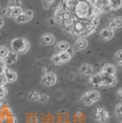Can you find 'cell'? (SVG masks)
<instances>
[{
	"label": "cell",
	"mask_w": 122,
	"mask_h": 123,
	"mask_svg": "<svg viewBox=\"0 0 122 123\" xmlns=\"http://www.w3.org/2000/svg\"><path fill=\"white\" fill-rule=\"evenodd\" d=\"M66 52L68 53V54H69V55H70V57H71V58L73 56V55H74V50H73V48H71V47H70V48L67 50Z\"/></svg>",
	"instance_id": "cell-36"
},
{
	"label": "cell",
	"mask_w": 122,
	"mask_h": 123,
	"mask_svg": "<svg viewBox=\"0 0 122 123\" xmlns=\"http://www.w3.org/2000/svg\"><path fill=\"white\" fill-rule=\"evenodd\" d=\"M4 24H5V20H4V18H3L2 17H0V30L4 27Z\"/></svg>",
	"instance_id": "cell-37"
},
{
	"label": "cell",
	"mask_w": 122,
	"mask_h": 123,
	"mask_svg": "<svg viewBox=\"0 0 122 123\" xmlns=\"http://www.w3.org/2000/svg\"><path fill=\"white\" fill-rule=\"evenodd\" d=\"M121 17L120 16H118V17H117V18H115L113 20H112V22L116 25V27H117V29H120L121 28V24H122V20H121Z\"/></svg>",
	"instance_id": "cell-26"
},
{
	"label": "cell",
	"mask_w": 122,
	"mask_h": 123,
	"mask_svg": "<svg viewBox=\"0 0 122 123\" xmlns=\"http://www.w3.org/2000/svg\"><path fill=\"white\" fill-rule=\"evenodd\" d=\"M89 83L93 85L94 86L100 87L102 86V80L100 73L99 74H92L90 78H89Z\"/></svg>",
	"instance_id": "cell-13"
},
{
	"label": "cell",
	"mask_w": 122,
	"mask_h": 123,
	"mask_svg": "<svg viewBox=\"0 0 122 123\" xmlns=\"http://www.w3.org/2000/svg\"><path fill=\"white\" fill-rule=\"evenodd\" d=\"M93 9L94 7L92 8L91 6L88 5L85 0H79L75 6V13L81 18L93 17Z\"/></svg>",
	"instance_id": "cell-2"
},
{
	"label": "cell",
	"mask_w": 122,
	"mask_h": 123,
	"mask_svg": "<svg viewBox=\"0 0 122 123\" xmlns=\"http://www.w3.org/2000/svg\"><path fill=\"white\" fill-rule=\"evenodd\" d=\"M95 118L97 122L107 123L109 119V113L104 108H97L95 110Z\"/></svg>",
	"instance_id": "cell-3"
},
{
	"label": "cell",
	"mask_w": 122,
	"mask_h": 123,
	"mask_svg": "<svg viewBox=\"0 0 122 123\" xmlns=\"http://www.w3.org/2000/svg\"><path fill=\"white\" fill-rule=\"evenodd\" d=\"M18 60V53H16L14 51H9L8 54L4 58V61H5L6 64V65H11V64H15L16 62Z\"/></svg>",
	"instance_id": "cell-8"
},
{
	"label": "cell",
	"mask_w": 122,
	"mask_h": 123,
	"mask_svg": "<svg viewBox=\"0 0 122 123\" xmlns=\"http://www.w3.org/2000/svg\"><path fill=\"white\" fill-rule=\"evenodd\" d=\"M108 6L110 7V9L113 10H117L121 7L122 6V1L121 0H109Z\"/></svg>",
	"instance_id": "cell-17"
},
{
	"label": "cell",
	"mask_w": 122,
	"mask_h": 123,
	"mask_svg": "<svg viewBox=\"0 0 122 123\" xmlns=\"http://www.w3.org/2000/svg\"><path fill=\"white\" fill-rule=\"evenodd\" d=\"M41 43L43 45H46V46H50V45H52L54 44L55 42V38L54 36L51 34V33H44L41 38Z\"/></svg>",
	"instance_id": "cell-7"
},
{
	"label": "cell",
	"mask_w": 122,
	"mask_h": 123,
	"mask_svg": "<svg viewBox=\"0 0 122 123\" xmlns=\"http://www.w3.org/2000/svg\"><path fill=\"white\" fill-rule=\"evenodd\" d=\"M21 14H23V10H22V8H21V6L19 7H12V9H11V15L13 18H18V16H20Z\"/></svg>",
	"instance_id": "cell-20"
},
{
	"label": "cell",
	"mask_w": 122,
	"mask_h": 123,
	"mask_svg": "<svg viewBox=\"0 0 122 123\" xmlns=\"http://www.w3.org/2000/svg\"><path fill=\"white\" fill-rule=\"evenodd\" d=\"M117 94H118V96H119V97H121V89H119V90H118Z\"/></svg>",
	"instance_id": "cell-38"
},
{
	"label": "cell",
	"mask_w": 122,
	"mask_h": 123,
	"mask_svg": "<svg viewBox=\"0 0 122 123\" xmlns=\"http://www.w3.org/2000/svg\"><path fill=\"white\" fill-rule=\"evenodd\" d=\"M57 82V75L54 73H46L41 78V83L44 86H53Z\"/></svg>",
	"instance_id": "cell-4"
},
{
	"label": "cell",
	"mask_w": 122,
	"mask_h": 123,
	"mask_svg": "<svg viewBox=\"0 0 122 123\" xmlns=\"http://www.w3.org/2000/svg\"><path fill=\"white\" fill-rule=\"evenodd\" d=\"M58 56H59V59H60V62H61V64L66 63V62H68L71 60V57H70V55L67 53L66 51L59 52L58 53Z\"/></svg>",
	"instance_id": "cell-19"
},
{
	"label": "cell",
	"mask_w": 122,
	"mask_h": 123,
	"mask_svg": "<svg viewBox=\"0 0 122 123\" xmlns=\"http://www.w3.org/2000/svg\"><path fill=\"white\" fill-rule=\"evenodd\" d=\"M60 7L63 11H67L70 8V6H69V2L68 0H61V4H60Z\"/></svg>",
	"instance_id": "cell-25"
},
{
	"label": "cell",
	"mask_w": 122,
	"mask_h": 123,
	"mask_svg": "<svg viewBox=\"0 0 122 123\" xmlns=\"http://www.w3.org/2000/svg\"><path fill=\"white\" fill-rule=\"evenodd\" d=\"M79 71L84 75H90L91 76L93 74V73H94V67L92 66L91 64H89V63H84V64L81 65Z\"/></svg>",
	"instance_id": "cell-10"
},
{
	"label": "cell",
	"mask_w": 122,
	"mask_h": 123,
	"mask_svg": "<svg viewBox=\"0 0 122 123\" xmlns=\"http://www.w3.org/2000/svg\"><path fill=\"white\" fill-rule=\"evenodd\" d=\"M63 12L64 11L62 10L60 6L55 10V13H54V21L57 22L58 24H63L64 23V20H63Z\"/></svg>",
	"instance_id": "cell-15"
},
{
	"label": "cell",
	"mask_w": 122,
	"mask_h": 123,
	"mask_svg": "<svg viewBox=\"0 0 122 123\" xmlns=\"http://www.w3.org/2000/svg\"><path fill=\"white\" fill-rule=\"evenodd\" d=\"M7 95V89L5 86H0V98H4Z\"/></svg>",
	"instance_id": "cell-32"
},
{
	"label": "cell",
	"mask_w": 122,
	"mask_h": 123,
	"mask_svg": "<svg viewBox=\"0 0 122 123\" xmlns=\"http://www.w3.org/2000/svg\"><path fill=\"white\" fill-rule=\"evenodd\" d=\"M6 84H7V81L6 79L4 74H0V86H5Z\"/></svg>",
	"instance_id": "cell-34"
},
{
	"label": "cell",
	"mask_w": 122,
	"mask_h": 123,
	"mask_svg": "<svg viewBox=\"0 0 122 123\" xmlns=\"http://www.w3.org/2000/svg\"><path fill=\"white\" fill-rule=\"evenodd\" d=\"M16 21L18 23H26L27 19H26V17L24 14H21L20 16H18V18H16Z\"/></svg>",
	"instance_id": "cell-33"
},
{
	"label": "cell",
	"mask_w": 122,
	"mask_h": 123,
	"mask_svg": "<svg viewBox=\"0 0 122 123\" xmlns=\"http://www.w3.org/2000/svg\"><path fill=\"white\" fill-rule=\"evenodd\" d=\"M40 97H41V93L36 91V90H32V91H30V92L29 93V95H28V99L30 100V101L37 102V101H39Z\"/></svg>",
	"instance_id": "cell-18"
},
{
	"label": "cell",
	"mask_w": 122,
	"mask_h": 123,
	"mask_svg": "<svg viewBox=\"0 0 122 123\" xmlns=\"http://www.w3.org/2000/svg\"><path fill=\"white\" fill-rule=\"evenodd\" d=\"M115 58L116 60L118 62L119 65H121V62H122V50H118L115 54Z\"/></svg>",
	"instance_id": "cell-30"
},
{
	"label": "cell",
	"mask_w": 122,
	"mask_h": 123,
	"mask_svg": "<svg viewBox=\"0 0 122 123\" xmlns=\"http://www.w3.org/2000/svg\"><path fill=\"white\" fill-rule=\"evenodd\" d=\"M11 9H12V7L7 6L5 10V15L6 16V17H8V18H12V15H11Z\"/></svg>",
	"instance_id": "cell-35"
},
{
	"label": "cell",
	"mask_w": 122,
	"mask_h": 123,
	"mask_svg": "<svg viewBox=\"0 0 122 123\" xmlns=\"http://www.w3.org/2000/svg\"><path fill=\"white\" fill-rule=\"evenodd\" d=\"M102 74H105L107 75H113L115 76L117 74V67L112 63H106L104 66L102 67L101 70Z\"/></svg>",
	"instance_id": "cell-6"
},
{
	"label": "cell",
	"mask_w": 122,
	"mask_h": 123,
	"mask_svg": "<svg viewBox=\"0 0 122 123\" xmlns=\"http://www.w3.org/2000/svg\"><path fill=\"white\" fill-rule=\"evenodd\" d=\"M11 49L16 53H26L30 50V44L29 41H27L24 38H16L11 41Z\"/></svg>",
	"instance_id": "cell-1"
},
{
	"label": "cell",
	"mask_w": 122,
	"mask_h": 123,
	"mask_svg": "<svg viewBox=\"0 0 122 123\" xmlns=\"http://www.w3.org/2000/svg\"><path fill=\"white\" fill-rule=\"evenodd\" d=\"M81 102L83 103V105H85V106H86V107H89V106H92L94 103L92 102L91 100L89 99V98L87 97L85 94H84L83 96L81 97Z\"/></svg>",
	"instance_id": "cell-22"
},
{
	"label": "cell",
	"mask_w": 122,
	"mask_h": 123,
	"mask_svg": "<svg viewBox=\"0 0 122 123\" xmlns=\"http://www.w3.org/2000/svg\"><path fill=\"white\" fill-rule=\"evenodd\" d=\"M20 0H9L8 1V6L9 7H19L21 6Z\"/></svg>",
	"instance_id": "cell-23"
},
{
	"label": "cell",
	"mask_w": 122,
	"mask_h": 123,
	"mask_svg": "<svg viewBox=\"0 0 122 123\" xmlns=\"http://www.w3.org/2000/svg\"><path fill=\"white\" fill-rule=\"evenodd\" d=\"M85 94L89 98V99H90L93 103L97 102V101L100 99V93L98 92L97 90H95V89H91V90L87 91V92L85 93Z\"/></svg>",
	"instance_id": "cell-14"
},
{
	"label": "cell",
	"mask_w": 122,
	"mask_h": 123,
	"mask_svg": "<svg viewBox=\"0 0 122 123\" xmlns=\"http://www.w3.org/2000/svg\"><path fill=\"white\" fill-rule=\"evenodd\" d=\"M51 60L55 65H61V62H60V59H59V56H58V53H54L51 56Z\"/></svg>",
	"instance_id": "cell-27"
},
{
	"label": "cell",
	"mask_w": 122,
	"mask_h": 123,
	"mask_svg": "<svg viewBox=\"0 0 122 123\" xmlns=\"http://www.w3.org/2000/svg\"><path fill=\"white\" fill-rule=\"evenodd\" d=\"M26 17V19H27V22H29L30 20L32 19L33 18V11L32 10H27L25 13H23Z\"/></svg>",
	"instance_id": "cell-31"
},
{
	"label": "cell",
	"mask_w": 122,
	"mask_h": 123,
	"mask_svg": "<svg viewBox=\"0 0 122 123\" xmlns=\"http://www.w3.org/2000/svg\"><path fill=\"white\" fill-rule=\"evenodd\" d=\"M121 107L122 104L121 103H118L117 105V107H116V108H115V114H116L117 120H118L119 123H121Z\"/></svg>",
	"instance_id": "cell-21"
},
{
	"label": "cell",
	"mask_w": 122,
	"mask_h": 123,
	"mask_svg": "<svg viewBox=\"0 0 122 123\" xmlns=\"http://www.w3.org/2000/svg\"><path fill=\"white\" fill-rule=\"evenodd\" d=\"M8 49L5 46H0V58H2V59H4L7 54H8Z\"/></svg>",
	"instance_id": "cell-24"
},
{
	"label": "cell",
	"mask_w": 122,
	"mask_h": 123,
	"mask_svg": "<svg viewBox=\"0 0 122 123\" xmlns=\"http://www.w3.org/2000/svg\"><path fill=\"white\" fill-rule=\"evenodd\" d=\"M100 37L104 41H110L112 38L114 37V31H111L110 29L106 28V29H103L100 31Z\"/></svg>",
	"instance_id": "cell-12"
},
{
	"label": "cell",
	"mask_w": 122,
	"mask_h": 123,
	"mask_svg": "<svg viewBox=\"0 0 122 123\" xmlns=\"http://www.w3.org/2000/svg\"><path fill=\"white\" fill-rule=\"evenodd\" d=\"M49 96L47 94H41V97H40V99H39V102L42 103V104H45L49 101Z\"/></svg>",
	"instance_id": "cell-28"
},
{
	"label": "cell",
	"mask_w": 122,
	"mask_h": 123,
	"mask_svg": "<svg viewBox=\"0 0 122 123\" xmlns=\"http://www.w3.org/2000/svg\"><path fill=\"white\" fill-rule=\"evenodd\" d=\"M4 75H5L7 83H14L18 80V74L10 69H6L5 72H4Z\"/></svg>",
	"instance_id": "cell-9"
},
{
	"label": "cell",
	"mask_w": 122,
	"mask_h": 123,
	"mask_svg": "<svg viewBox=\"0 0 122 123\" xmlns=\"http://www.w3.org/2000/svg\"><path fill=\"white\" fill-rule=\"evenodd\" d=\"M6 69V64L5 61H4V59L0 58V74H4Z\"/></svg>",
	"instance_id": "cell-29"
},
{
	"label": "cell",
	"mask_w": 122,
	"mask_h": 123,
	"mask_svg": "<svg viewBox=\"0 0 122 123\" xmlns=\"http://www.w3.org/2000/svg\"><path fill=\"white\" fill-rule=\"evenodd\" d=\"M56 48H57V50L59 51V52L66 51L67 50L70 48V44H69L66 41H61L56 44Z\"/></svg>",
	"instance_id": "cell-16"
},
{
	"label": "cell",
	"mask_w": 122,
	"mask_h": 123,
	"mask_svg": "<svg viewBox=\"0 0 122 123\" xmlns=\"http://www.w3.org/2000/svg\"><path fill=\"white\" fill-rule=\"evenodd\" d=\"M88 46V41L85 38H80L74 42V48L78 51H83Z\"/></svg>",
	"instance_id": "cell-11"
},
{
	"label": "cell",
	"mask_w": 122,
	"mask_h": 123,
	"mask_svg": "<svg viewBox=\"0 0 122 123\" xmlns=\"http://www.w3.org/2000/svg\"><path fill=\"white\" fill-rule=\"evenodd\" d=\"M100 75H101V80H102V86L113 87L117 85V79L116 76L107 75V74H102V73H100Z\"/></svg>",
	"instance_id": "cell-5"
}]
</instances>
